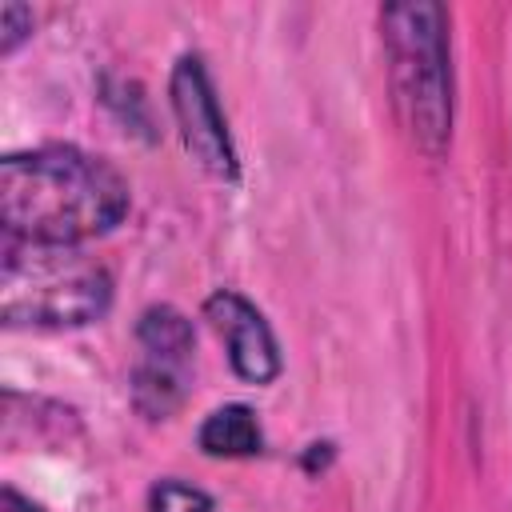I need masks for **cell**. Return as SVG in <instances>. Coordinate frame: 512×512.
Returning <instances> with one entry per match:
<instances>
[{
	"mask_svg": "<svg viewBox=\"0 0 512 512\" xmlns=\"http://www.w3.org/2000/svg\"><path fill=\"white\" fill-rule=\"evenodd\" d=\"M128 208V184L112 164L80 148L48 144L0 164L4 236L32 244H80L108 232Z\"/></svg>",
	"mask_w": 512,
	"mask_h": 512,
	"instance_id": "6da1fadb",
	"label": "cell"
},
{
	"mask_svg": "<svg viewBox=\"0 0 512 512\" xmlns=\"http://www.w3.org/2000/svg\"><path fill=\"white\" fill-rule=\"evenodd\" d=\"M112 280L76 244L4 236L0 308L8 324H88L108 308Z\"/></svg>",
	"mask_w": 512,
	"mask_h": 512,
	"instance_id": "7a4b0ae2",
	"label": "cell"
},
{
	"mask_svg": "<svg viewBox=\"0 0 512 512\" xmlns=\"http://www.w3.org/2000/svg\"><path fill=\"white\" fill-rule=\"evenodd\" d=\"M440 8L432 4H400L384 12L388 44H392V72L396 92L408 112L412 136L436 152L448 136L452 100H448V72H444V36H440Z\"/></svg>",
	"mask_w": 512,
	"mask_h": 512,
	"instance_id": "3957f363",
	"label": "cell"
},
{
	"mask_svg": "<svg viewBox=\"0 0 512 512\" xmlns=\"http://www.w3.org/2000/svg\"><path fill=\"white\" fill-rule=\"evenodd\" d=\"M172 108L176 120L184 128V144L188 152L216 176H236V156H232V140L224 128V116L216 108L212 84L204 76V64L196 56H184L172 72Z\"/></svg>",
	"mask_w": 512,
	"mask_h": 512,
	"instance_id": "277c9868",
	"label": "cell"
},
{
	"mask_svg": "<svg viewBox=\"0 0 512 512\" xmlns=\"http://www.w3.org/2000/svg\"><path fill=\"white\" fill-rule=\"evenodd\" d=\"M204 316L212 320V328L220 332V340L228 344L232 368L252 380V384H268L280 372V356H276V340L264 324V316L236 292H216L204 304Z\"/></svg>",
	"mask_w": 512,
	"mask_h": 512,
	"instance_id": "5b68a950",
	"label": "cell"
},
{
	"mask_svg": "<svg viewBox=\"0 0 512 512\" xmlns=\"http://www.w3.org/2000/svg\"><path fill=\"white\" fill-rule=\"evenodd\" d=\"M200 448L212 452V456H252V452H260V424H256L252 408H244V404L216 408L200 428Z\"/></svg>",
	"mask_w": 512,
	"mask_h": 512,
	"instance_id": "8992f818",
	"label": "cell"
},
{
	"mask_svg": "<svg viewBox=\"0 0 512 512\" xmlns=\"http://www.w3.org/2000/svg\"><path fill=\"white\" fill-rule=\"evenodd\" d=\"M140 344L156 360L184 364L188 352H192V328H188V320L176 308H152L140 320Z\"/></svg>",
	"mask_w": 512,
	"mask_h": 512,
	"instance_id": "52a82bcc",
	"label": "cell"
},
{
	"mask_svg": "<svg viewBox=\"0 0 512 512\" xmlns=\"http://www.w3.org/2000/svg\"><path fill=\"white\" fill-rule=\"evenodd\" d=\"M148 504H152V512H208L212 508V500L200 488L180 484V480H160L152 488Z\"/></svg>",
	"mask_w": 512,
	"mask_h": 512,
	"instance_id": "ba28073f",
	"label": "cell"
},
{
	"mask_svg": "<svg viewBox=\"0 0 512 512\" xmlns=\"http://www.w3.org/2000/svg\"><path fill=\"white\" fill-rule=\"evenodd\" d=\"M24 16H28V12L16 8V4H8V8L0 12V20H4V40H0V48H4V52H12V44L24 36V32H20V20H24Z\"/></svg>",
	"mask_w": 512,
	"mask_h": 512,
	"instance_id": "9c48e42d",
	"label": "cell"
},
{
	"mask_svg": "<svg viewBox=\"0 0 512 512\" xmlns=\"http://www.w3.org/2000/svg\"><path fill=\"white\" fill-rule=\"evenodd\" d=\"M0 512H40V508L28 504V500H20L12 488H4V496H0Z\"/></svg>",
	"mask_w": 512,
	"mask_h": 512,
	"instance_id": "30bf717a",
	"label": "cell"
}]
</instances>
